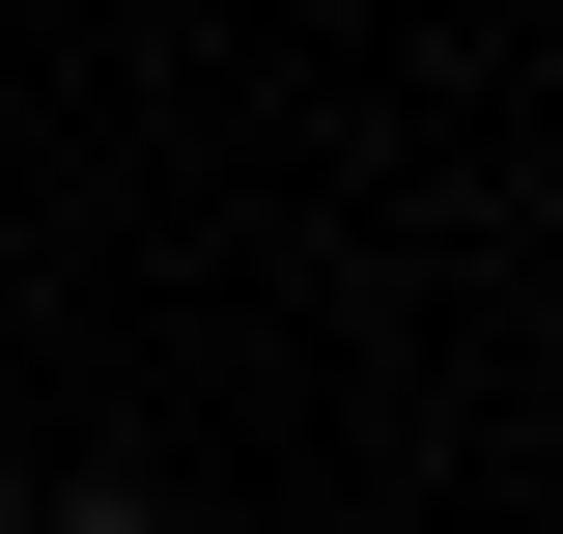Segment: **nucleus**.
I'll use <instances>...</instances> for the list:
<instances>
[{
    "mask_svg": "<svg viewBox=\"0 0 563 534\" xmlns=\"http://www.w3.org/2000/svg\"><path fill=\"white\" fill-rule=\"evenodd\" d=\"M57 534H169V507H57Z\"/></svg>",
    "mask_w": 563,
    "mask_h": 534,
    "instance_id": "obj_1",
    "label": "nucleus"
},
{
    "mask_svg": "<svg viewBox=\"0 0 563 534\" xmlns=\"http://www.w3.org/2000/svg\"><path fill=\"white\" fill-rule=\"evenodd\" d=\"M0 534H29V507H0Z\"/></svg>",
    "mask_w": 563,
    "mask_h": 534,
    "instance_id": "obj_2",
    "label": "nucleus"
}]
</instances>
